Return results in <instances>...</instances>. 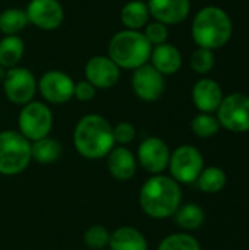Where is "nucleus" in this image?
Here are the masks:
<instances>
[{
  "instance_id": "obj_4",
  "label": "nucleus",
  "mask_w": 249,
  "mask_h": 250,
  "mask_svg": "<svg viewBox=\"0 0 249 250\" xmlns=\"http://www.w3.org/2000/svg\"><path fill=\"white\" fill-rule=\"evenodd\" d=\"M151 50L153 45L148 42L142 31L122 29L110 38L107 56L120 70H135L150 62Z\"/></svg>"
},
{
  "instance_id": "obj_22",
  "label": "nucleus",
  "mask_w": 249,
  "mask_h": 250,
  "mask_svg": "<svg viewBox=\"0 0 249 250\" xmlns=\"http://www.w3.org/2000/svg\"><path fill=\"white\" fill-rule=\"evenodd\" d=\"M62 155V145L56 139L45 136L31 144V158L40 164H51Z\"/></svg>"
},
{
  "instance_id": "obj_27",
  "label": "nucleus",
  "mask_w": 249,
  "mask_h": 250,
  "mask_svg": "<svg viewBox=\"0 0 249 250\" xmlns=\"http://www.w3.org/2000/svg\"><path fill=\"white\" fill-rule=\"evenodd\" d=\"M216 64V57H214V51L208 50V48H203L198 47L197 50L192 51L191 57H189V66L195 73L200 75H205L208 72L213 70Z\"/></svg>"
},
{
  "instance_id": "obj_25",
  "label": "nucleus",
  "mask_w": 249,
  "mask_h": 250,
  "mask_svg": "<svg viewBox=\"0 0 249 250\" xmlns=\"http://www.w3.org/2000/svg\"><path fill=\"white\" fill-rule=\"evenodd\" d=\"M226 182H227L226 173L219 167L203 168V171L200 173V176L197 179L198 188L204 193H217V192H220L226 186Z\"/></svg>"
},
{
  "instance_id": "obj_17",
  "label": "nucleus",
  "mask_w": 249,
  "mask_h": 250,
  "mask_svg": "<svg viewBox=\"0 0 249 250\" xmlns=\"http://www.w3.org/2000/svg\"><path fill=\"white\" fill-rule=\"evenodd\" d=\"M148 63L154 69H157L163 76L175 75L182 67V53L176 45L164 42L153 47Z\"/></svg>"
},
{
  "instance_id": "obj_5",
  "label": "nucleus",
  "mask_w": 249,
  "mask_h": 250,
  "mask_svg": "<svg viewBox=\"0 0 249 250\" xmlns=\"http://www.w3.org/2000/svg\"><path fill=\"white\" fill-rule=\"evenodd\" d=\"M31 160V142L25 136L15 130L0 132V174H19Z\"/></svg>"
},
{
  "instance_id": "obj_7",
  "label": "nucleus",
  "mask_w": 249,
  "mask_h": 250,
  "mask_svg": "<svg viewBox=\"0 0 249 250\" xmlns=\"http://www.w3.org/2000/svg\"><path fill=\"white\" fill-rule=\"evenodd\" d=\"M217 120L222 127L233 132L244 133L249 130V95L233 92L223 98L217 108Z\"/></svg>"
},
{
  "instance_id": "obj_26",
  "label": "nucleus",
  "mask_w": 249,
  "mask_h": 250,
  "mask_svg": "<svg viewBox=\"0 0 249 250\" xmlns=\"http://www.w3.org/2000/svg\"><path fill=\"white\" fill-rule=\"evenodd\" d=\"M191 129L200 138H211V136H214L219 132L220 123H219L217 117H214L213 114H210V113H200L198 116H195L192 119Z\"/></svg>"
},
{
  "instance_id": "obj_23",
  "label": "nucleus",
  "mask_w": 249,
  "mask_h": 250,
  "mask_svg": "<svg viewBox=\"0 0 249 250\" xmlns=\"http://www.w3.org/2000/svg\"><path fill=\"white\" fill-rule=\"evenodd\" d=\"M28 25L25 9L7 7L0 13V32L3 35H19Z\"/></svg>"
},
{
  "instance_id": "obj_11",
  "label": "nucleus",
  "mask_w": 249,
  "mask_h": 250,
  "mask_svg": "<svg viewBox=\"0 0 249 250\" xmlns=\"http://www.w3.org/2000/svg\"><path fill=\"white\" fill-rule=\"evenodd\" d=\"M25 13L29 25L43 31L57 29L65 19V9L59 0H29Z\"/></svg>"
},
{
  "instance_id": "obj_15",
  "label": "nucleus",
  "mask_w": 249,
  "mask_h": 250,
  "mask_svg": "<svg viewBox=\"0 0 249 250\" xmlns=\"http://www.w3.org/2000/svg\"><path fill=\"white\" fill-rule=\"evenodd\" d=\"M147 4L153 21L167 26L182 23L191 12L189 0H148Z\"/></svg>"
},
{
  "instance_id": "obj_29",
  "label": "nucleus",
  "mask_w": 249,
  "mask_h": 250,
  "mask_svg": "<svg viewBox=\"0 0 249 250\" xmlns=\"http://www.w3.org/2000/svg\"><path fill=\"white\" fill-rule=\"evenodd\" d=\"M110 242V233L103 226H91L84 233V243L92 250H103Z\"/></svg>"
},
{
  "instance_id": "obj_16",
  "label": "nucleus",
  "mask_w": 249,
  "mask_h": 250,
  "mask_svg": "<svg viewBox=\"0 0 249 250\" xmlns=\"http://www.w3.org/2000/svg\"><path fill=\"white\" fill-rule=\"evenodd\" d=\"M225 95L219 82L211 78L200 79L192 88V101L201 113H214L220 107Z\"/></svg>"
},
{
  "instance_id": "obj_1",
  "label": "nucleus",
  "mask_w": 249,
  "mask_h": 250,
  "mask_svg": "<svg viewBox=\"0 0 249 250\" xmlns=\"http://www.w3.org/2000/svg\"><path fill=\"white\" fill-rule=\"evenodd\" d=\"M73 144L76 151L88 160H100L114 148L113 126L100 114H87L75 126Z\"/></svg>"
},
{
  "instance_id": "obj_14",
  "label": "nucleus",
  "mask_w": 249,
  "mask_h": 250,
  "mask_svg": "<svg viewBox=\"0 0 249 250\" xmlns=\"http://www.w3.org/2000/svg\"><path fill=\"white\" fill-rule=\"evenodd\" d=\"M85 79L97 89L113 88L120 79L119 66L109 56H94L85 64Z\"/></svg>"
},
{
  "instance_id": "obj_32",
  "label": "nucleus",
  "mask_w": 249,
  "mask_h": 250,
  "mask_svg": "<svg viewBox=\"0 0 249 250\" xmlns=\"http://www.w3.org/2000/svg\"><path fill=\"white\" fill-rule=\"evenodd\" d=\"M95 94H97V88L92 83H90L87 79L75 82L73 98H76L78 101L88 103V101H91L95 97Z\"/></svg>"
},
{
  "instance_id": "obj_19",
  "label": "nucleus",
  "mask_w": 249,
  "mask_h": 250,
  "mask_svg": "<svg viewBox=\"0 0 249 250\" xmlns=\"http://www.w3.org/2000/svg\"><path fill=\"white\" fill-rule=\"evenodd\" d=\"M150 10L147 1L142 0H129L123 4L120 10V21L125 29L141 31L150 22Z\"/></svg>"
},
{
  "instance_id": "obj_21",
  "label": "nucleus",
  "mask_w": 249,
  "mask_h": 250,
  "mask_svg": "<svg viewBox=\"0 0 249 250\" xmlns=\"http://www.w3.org/2000/svg\"><path fill=\"white\" fill-rule=\"evenodd\" d=\"M25 54V42L19 35H3L0 38V66L12 69L19 64Z\"/></svg>"
},
{
  "instance_id": "obj_28",
  "label": "nucleus",
  "mask_w": 249,
  "mask_h": 250,
  "mask_svg": "<svg viewBox=\"0 0 249 250\" xmlns=\"http://www.w3.org/2000/svg\"><path fill=\"white\" fill-rule=\"evenodd\" d=\"M157 250H201V246L191 234L176 233L163 239Z\"/></svg>"
},
{
  "instance_id": "obj_31",
  "label": "nucleus",
  "mask_w": 249,
  "mask_h": 250,
  "mask_svg": "<svg viewBox=\"0 0 249 250\" xmlns=\"http://www.w3.org/2000/svg\"><path fill=\"white\" fill-rule=\"evenodd\" d=\"M136 136V129L132 123L129 122H120L113 127V138L114 144L120 145H128L131 144Z\"/></svg>"
},
{
  "instance_id": "obj_13",
  "label": "nucleus",
  "mask_w": 249,
  "mask_h": 250,
  "mask_svg": "<svg viewBox=\"0 0 249 250\" xmlns=\"http://www.w3.org/2000/svg\"><path fill=\"white\" fill-rule=\"evenodd\" d=\"M170 149L167 144L156 136L147 138L138 146V161L151 174H160L169 167Z\"/></svg>"
},
{
  "instance_id": "obj_9",
  "label": "nucleus",
  "mask_w": 249,
  "mask_h": 250,
  "mask_svg": "<svg viewBox=\"0 0 249 250\" xmlns=\"http://www.w3.org/2000/svg\"><path fill=\"white\" fill-rule=\"evenodd\" d=\"M169 168L172 179L178 183H194L204 168V160L201 152L191 145H182L170 154Z\"/></svg>"
},
{
  "instance_id": "obj_6",
  "label": "nucleus",
  "mask_w": 249,
  "mask_h": 250,
  "mask_svg": "<svg viewBox=\"0 0 249 250\" xmlns=\"http://www.w3.org/2000/svg\"><path fill=\"white\" fill-rule=\"evenodd\" d=\"M19 133L28 141H38L51 132L53 127V113L47 104L41 101H31L22 105L18 117Z\"/></svg>"
},
{
  "instance_id": "obj_2",
  "label": "nucleus",
  "mask_w": 249,
  "mask_h": 250,
  "mask_svg": "<svg viewBox=\"0 0 249 250\" xmlns=\"http://www.w3.org/2000/svg\"><path fill=\"white\" fill-rule=\"evenodd\" d=\"M192 40L198 47L217 50L225 47L233 35L230 15L219 6H205L197 12L191 25Z\"/></svg>"
},
{
  "instance_id": "obj_18",
  "label": "nucleus",
  "mask_w": 249,
  "mask_h": 250,
  "mask_svg": "<svg viewBox=\"0 0 249 250\" xmlns=\"http://www.w3.org/2000/svg\"><path fill=\"white\" fill-rule=\"evenodd\" d=\"M107 168L116 180H131L136 173V158L126 146H116L107 154Z\"/></svg>"
},
{
  "instance_id": "obj_24",
  "label": "nucleus",
  "mask_w": 249,
  "mask_h": 250,
  "mask_svg": "<svg viewBox=\"0 0 249 250\" xmlns=\"http://www.w3.org/2000/svg\"><path fill=\"white\" fill-rule=\"evenodd\" d=\"M204 211L201 207L195 204H186L183 207H179L178 211L175 212V221L182 230H197L203 226L204 223Z\"/></svg>"
},
{
  "instance_id": "obj_12",
  "label": "nucleus",
  "mask_w": 249,
  "mask_h": 250,
  "mask_svg": "<svg viewBox=\"0 0 249 250\" xmlns=\"http://www.w3.org/2000/svg\"><path fill=\"white\" fill-rule=\"evenodd\" d=\"M131 86L134 94L141 101L153 103L163 95L166 89V82H164V76L157 69H154L150 63H147L132 70Z\"/></svg>"
},
{
  "instance_id": "obj_33",
  "label": "nucleus",
  "mask_w": 249,
  "mask_h": 250,
  "mask_svg": "<svg viewBox=\"0 0 249 250\" xmlns=\"http://www.w3.org/2000/svg\"><path fill=\"white\" fill-rule=\"evenodd\" d=\"M6 72H7V69H4L3 66H0V82H3V79L6 76Z\"/></svg>"
},
{
  "instance_id": "obj_3",
  "label": "nucleus",
  "mask_w": 249,
  "mask_h": 250,
  "mask_svg": "<svg viewBox=\"0 0 249 250\" xmlns=\"http://www.w3.org/2000/svg\"><path fill=\"white\" fill-rule=\"evenodd\" d=\"M182 201L179 183L167 176L156 174L148 179L139 192V205L142 211L156 220H164L178 211Z\"/></svg>"
},
{
  "instance_id": "obj_10",
  "label": "nucleus",
  "mask_w": 249,
  "mask_h": 250,
  "mask_svg": "<svg viewBox=\"0 0 249 250\" xmlns=\"http://www.w3.org/2000/svg\"><path fill=\"white\" fill-rule=\"evenodd\" d=\"M37 89L50 104H65L73 98L75 81L62 70H48L37 81Z\"/></svg>"
},
{
  "instance_id": "obj_30",
  "label": "nucleus",
  "mask_w": 249,
  "mask_h": 250,
  "mask_svg": "<svg viewBox=\"0 0 249 250\" xmlns=\"http://www.w3.org/2000/svg\"><path fill=\"white\" fill-rule=\"evenodd\" d=\"M142 34L145 35L148 42L153 47H156V45L167 42V40H169V26L161 23V22H157V21H150L145 25Z\"/></svg>"
},
{
  "instance_id": "obj_8",
  "label": "nucleus",
  "mask_w": 249,
  "mask_h": 250,
  "mask_svg": "<svg viewBox=\"0 0 249 250\" xmlns=\"http://www.w3.org/2000/svg\"><path fill=\"white\" fill-rule=\"evenodd\" d=\"M1 85L6 98L16 105L31 103L37 92V79L34 73L23 66L7 69Z\"/></svg>"
},
{
  "instance_id": "obj_20",
  "label": "nucleus",
  "mask_w": 249,
  "mask_h": 250,
  "mask_svg": "<svg viewBox=\"0 0 249 250\" xmlns=\"http://www.w3.org/2000/svg\"><path fill=\"white\" fill-rule=\"evenodd\" d=\"M109 246L112 250H148L144 234L135 227H120L110 234Z\"/></svg>"
}]
</instances>
